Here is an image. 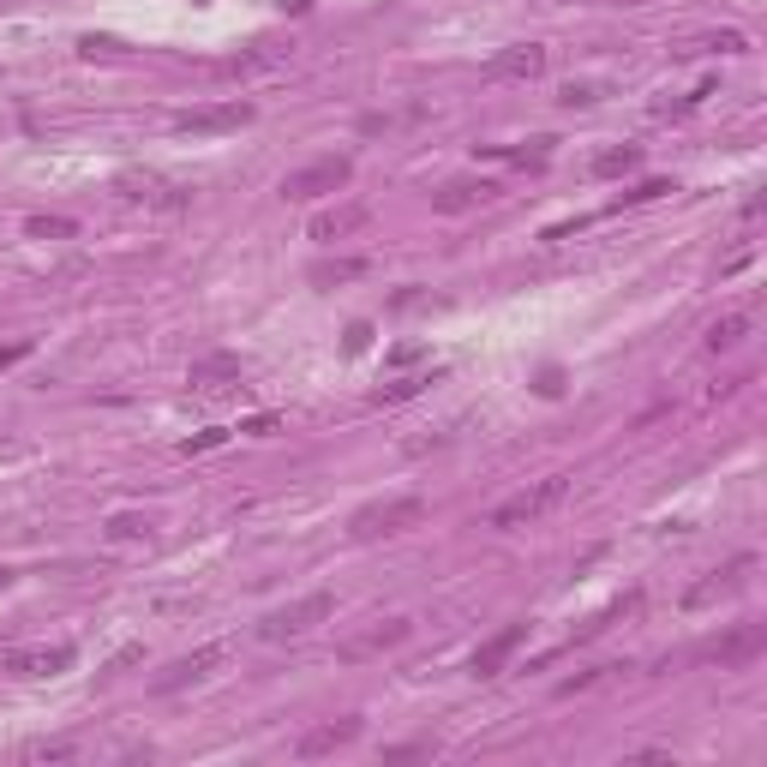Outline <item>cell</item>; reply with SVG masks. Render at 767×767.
<instances>
[{"mask_svg": "<svg viewBox=\"0 0 767 767\" xmlns=\"http://www.w3.org/2000/svg\"><path fill=\"white\" fill-rule=\"evenodd\" d=\"M24 234H30V240H72V234H78V222H72V216H30V222H24Z\"/></svg>", "mask_w": 767, "mask_h": 767, "instance_id": "obj_22", "label": "cell"}, {"mask_svg": "<svg viewBox=\"0 0 767 767\" xmlns=\"http://www.w3.org/2000/svg\"><path fill=\"white\" fill-rule=\"evenodd\" d=\"M594 96H600L594 84H564V96H558V102H570V108H576V102H594Z\"/></svg>", "mask_w": 767, "mask_h": 767, "instance_id": "obj_29", "label": "cell"}, {"mask_svg": "<svg viewBox=\"0 0 767 767\" xmlns=\"http://www.w3.org/2000/svg\"><path fill=\"white\" fill-rule=\"evenodd\" d=\"M336 612V594H300V600H288V606H276L270 618H258V642H294V636H306V630H318L324 618Z\"/></svg>", "mask_w": 767, "mask_h": 767, "instance_id": "obj_4", "label": "cell"}, {"mask_svg": "<svg viewBox=\"0 0 767 767\" xmlns=\"http://www.w3.org/2000/svg\"><path fill=\"white\" fill-rule=\"evenodd\" d=\"M252 102H204V108H186V114H174V132H186V138H210V132H240V126H252Z\"/></svg>", "mask_w": 767, "mask_h": 767, "instance_id": "obj_7", "label": "cell"}, {"mask_svg": "<svg viewBox=\"0 0 767 767\" xmlns=\"http://www.w3.org/2000/svg\"><path fill=\"white\" fill-rule=\"evenodd\" d=\"M564 498H570V474H546V480H534V486L510 492V498H504V504L486 516V528H498V534H516V528H528V522L552 516Z\"/></svg>", "mask_w": 767, "mask_h": 767, "instance_id": "obj_1", "label": "cell"}, {"mask_svg": "<svg viewBox=\"0 0 767 767\" xmlns=\"http://www.w3.org/2000/svg\"><path fill=\"white\" fill-rule=\"evenodd\" d=\"M114 192H120L126 204H144V210H186V204H192V186L162 180V174H120Z\"/></svg>", "mask_w": 767, "mask_h": 767, "instance_id": "obj_8", "label": "cell"}, {"mask_svg": "<svg viewBox=\"0 0 767 767\" xmlns=\"http://www.w3.org/2000/svg\"><path fill=\"white\" fill-rule=\"evenodd\" d=\"M24 756H30V762H66V756H78V744H72V738H48V744H30Z\"/></svg>", "mask_w": 767, "mask_h": 767, "instance_id": "obj_24", "label": "cell"}, {"mask_svg": "<svg viewBox=\"0 0 767 767\" xmlns=\"http://www.w3.org/2000/svg\"><path fill=\"white\" fill-rule=\"evenodd\" d=\"M354 180V156H318V162H306V168H294V174H282V198L288 204H312V198H336L342 186Z\"/></svg>", "mask_w": 767, "mask_h": 767, "instance_id": "obj_3", "label": "cell"}, {"mask_svg": "<svg viewBox=\"0 0 767 767\" xmlns=\"http://www.w3.org/2000/svg\"><path fill=\"white\" fill-rule=\"evenodd\" d=\"M108 540H150V522L144 516H114L108 522Z\"/></svg>", "mask_w": 767, "mask_h": 767, "instance_id": "obj_26", "label": "cell"}, {"mask_svg": "<svg viewBox=\"0 0 767 767\" xmlns=\"http://www.w3.org/2000/svg\"><path fill=\"white\" fill-rule=\"evenodd\" d=\"M750 570H756V552H738V558H726L720 570H708L702 582H690V594H684V606L690 612H708V606H720V600H732L744 582H750Z\"/></svg>", "mask_w": 767, "mask_h": 767, "instance_id": "obj_6", "label": "cell"}, {"mask_svg": "<svg viewBox=\"0 0 767 767\" xmlns=\"http://www.w3.org/2000/svg\"><path fill=\"white\" fill-rule=\"evenodd\" d=\"M762 648H767V630H762V624H738V630H726V636H714V642L702 648V666L738 672V666L762 660Z\"/></svg>", "mask_w": 767, "mask_h": 767, "instance_id": "obj_9", "label": "cell"}, {"mask_svg": "<svg viewBox=\"0 0 767 767\" xmlns=\"http://www.w3.org/2000/svg\"><path fill=\"white\" fill-rule=\"evenodd\" d=\"M354 738H360V720H354V714H348V720H324V726L300 732L294 756H300V762H318V756H336V750H348Z\"/></svg>", "mask_w": 767, "mask_h": 767, "instance_id": "obj_11", "label": "cell"}, {"mask_svg": "<svg viewBox=\"0 0 767 767\" xmlns=\"http://www.w3.org/2000/svg\"><path fill=\"white\" fill-rule=\"evenodd\" d=\"M276 426H282V420H276V414H258V420H246V426H240V432H246V438H270V432H276Z\"/></svg>", "mask_w": 767, "mask_h": 767, "instance_id": "obj_28", "label": "cell"}, {"mask_svg": "<svg viewBox=\"0 0 767 767\" xmlns=\"http://www.w3.org/2000/svg\"><path fill=\"white\" fill-rule=\"evenodd\" d=\"M522 642H528V624H504L498 636H486V642L474 648V660H468V672H474V678H498V672L510 666V654H516Z\"/></svg>", "mask_w": 767, "mask_h": 767, "instance_id": "obj_10", "label": "cell"}, {"mask_svg": "<svg viewBox=\"0 0 767 767\" xmlns=\"http://www.w3.org/2000/svg\"><path fill=\"white\" fill-rule=\"evenodd\" d=\"M372 264L366 258H324V264H312V282L318 288H336V282H354V276H366Z\"/></svg>", "mask_w": 767, "mask_h": 767, "instance_id": "obj_21", "label": "cell"}, {"mask_svg": "<svg viewBox=\"0 0 767 767\" xmlns=\"http://www.w3.org/2000/svg\"><path fill=\"white\" fill-rule=\"evenodd\" d=\"M186 384H192V390H204V396H216V390L240 384V354H204V360H192Z\"/></svg>", "mask_w": 767, "mask_h": 767, "instance_id": "obj_15", "label": "cell"}, {"mask_svg": "<svg viewBox=\"0 0 767 767\" xmlns=\"http://www.w3.org/2000/svg\"><path fill=\"white\" fill-rule=\"evenodd\" d=\"M426 384H432V378H396V384H384V390H378V402H408V396H420Z\"/></svg>", "mask_w": 767, "mask_h": 767, "instance_id": "obj_27", "label": "cell"}, {"mask_svg": "<svg viewBox=\"0 0 767 767\" xmlns=\"http://www.w3.org/2000/svg\"><path fill=\"white\" fill-rule=\"evenodd\" d=\"M408 618H384V624H372V630H360L354 642H342V660H372V654H384V648H402L408 642Z\"/></svg>", "mask_w": 767, "mask_h": 767, "instance_id": "obj_13", "label": "cell"}, {"mask_svg": "<svg viewBox=\"0 0 767 767\" xmlns=\"http://www.w3.org/2000/svg\"><path fill=\"white\" fill-rule=\"evenodd\" d=\"M744 48H750V36H744V30H708V36L684 42L678 54H744Z\"/></svg>", "mask_w": 767, "mask_h": 767, "instance_id": "obj_19", "label": "cell"}, {"mask_svg": "<svg viewBox=\"0 0 767 767\" xmlns=\"http://www.w3.org/2000/svg\"><path fill=\"white\" fill-rule=\"evenodd\" d=\"M600 6H648V0H600Z\"/></svg>", "mask_w": 767, "mask_h": 767, "instance_id": "obj_32", "label": "cell"}, {"mask_svg": "<svg viewBox=\"0 0 767 767\" xmlns=\"http://www.w3.org/2000/svg\"><path fill=\"white\" fill-rule=\"evenodd\" d=\"M630 168H642V150H636V144H612V150L594 156V174H600V180H618V174H630Z\"/></svg>", "mask_w": 767, "mask_h": 767, "instance_id": "obj_20", "label": "cell"}, {"mask_svg": "<svg viewBox=\"0 0 767 767\" xmlns=\"http://www.w3.org/2000/svg\"><path fill=\"white\" fill-rule=\"evenodd\" d=\"M24 354H30V342H12V348H0V366H18Z\"/></svg>", "mask_w": 767, "mask_h": 767, "instance_id": "obj_30", "label": "cell"}, {"mask_svg": "<svg viewBox=\"0 0 767 767\" xmlns=\"http://www.w3.org/2000/svg\"><path fill=\"white\" fill-rule=\"evenodd\" d=\"M66 666H72L66 642H54V648H12V660H6V672H24V678H54Z\"/></svg>", "mask_w": 767, "mask_h": 767, "instance_id": "obj_16", "label": "cell"}, {"mask_svg": "<svg viewBox=\"0 0 767 767\" xmlns=\"http://www.w3.org/2000/svg\"><path fill=\"white\" fill-rule=\"evenodd\" d=\"M546 72V48L540 42H510V48H498L492 60H486V78H540Z\"/></svg>", "mask_w": 767, "mask_h": 767, "instance_id": "obj_12", "label": "cell"}, {"mask_svg": "<svg viewBox=\"0 0 767 767\" xmlns=\"http://www.w3.org/2000/svg\"><path fill=\"white\" fill-rule=\"evenodd\" d=\"M498 198V186L492 180H450V186H438L432 192V210H444V216H462V210H474V204H492Z\"/></svg>", "mask_w": 767, "mask_h": 767, "instance_id": "obj_14", "label": "cell"}, {"mask_svg": "<svg viewBox=\"0 0 767 767\" xmlns=\"http://www.w3.org/2000/svg\"><path fill=\"white\" fill-rule=\"evenodd\" d=\"M282 6H288V12H306V6H312V0H282Z\"/></svg>", "mask_w": 767, "mask_h": 767, "instance_id": "obj_31", "label": "cell"}, {"mask_svg": "<svg viewBox=\"0 0 767 767\" xmlns=\"http://www.w3.org/2000/svg\"><path fill=\"white\" fill-rule=\"evenodd\" d=\"M666 192H678V186H672V180H642V186H630L612 210H624V204H654V198H666Z\"/></svg>", "mask_w": 767, "mask_h": 767, "instance_id": "obj_23", "label": "cell"}, {"mask_svg": "<svg viewBox=\"0 0 767 767\" xmlns=\"http://www.w3.org/2000/svg\"><path fill=\"white\" fill-rule=\"evenodd\" d=\"M420 522H426V498L402 492V498H378V504L354 510L348 534H354V540H390V534H408V528H420Z\"/></svg>", "mask_w": 767, "mask_h": 767, "instance_id": "obj_2", "label": "cell"}, {"mask_svg": "<svg viewBox=\"0 0 767 767\" xmlns=\"http://www.w3.org/2000/svg\"><path fill=\"white\" fill-rule=\"evenodd\" d=\"M228 654H234L228 642H204V648H192V654H180V660H174V666H168V672H162V678H156L150 690H156V696H174V690H192V684H204V678H216V672L228 666Z\"/></svg>", "mask_w": 767, "mask_h": 767, "instance_id": "obj_5", "label": "cell"}, {"mask_svg": "<svg viewBox=\"0 0 767 767\" xmlns=\"http://www.w3.org/2000/svg\"><path fill=\"white\" fill-rule=\"evenodd\" d=\"M750 330H756V306H738V312L714 318V324H708V354H732Z\"/></svg>", "mask_w": 767, "mask_h": 767, "instance_id": "obj_17", "label": "cell"}, {"mask_svg": "<svg viewBox=\"0 0 767 767\" xmlns=\"http://www.w3.org/2000/svg\"><path fill=\"white\" fill-rule=\"evenodd\" d=\"M354 228H366V204H336V210L312 216V240H348Z\"/></svg>", "mask_w": 767, "mask_h": 767, "instance_id": "obj_18", "label": "cell"}, {"mask_svg": "<svg viewBox=\"0 0 767 767\" xmlns=\"http://www.w3.org/2000/svg\"><path fill=\"white\" fill-rule=\"evenodd\" d=\"M228 444V432L222 426H210V432H192L186 444H180V456H204V450H222Z\"/></svg>", "mask_w": 767, "mask_h": 767, "instance_id": "obj_25", "label": "cell"}]
</instances>
